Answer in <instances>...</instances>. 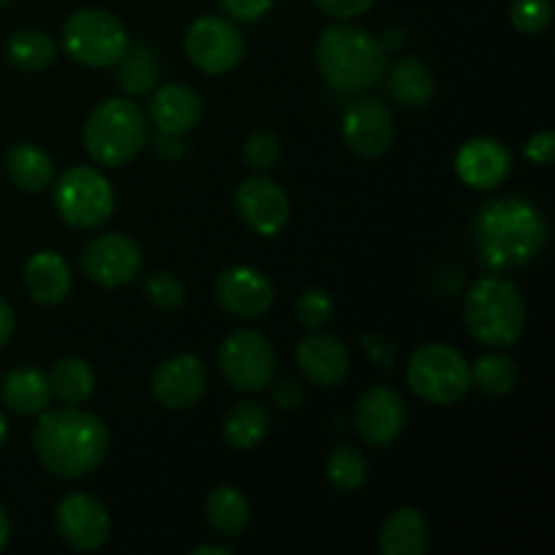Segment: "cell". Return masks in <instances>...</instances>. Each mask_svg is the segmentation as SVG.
Returning a JSON list of instances; mask_svg holds the SVG:
<instances>
[{
    "label": "cell",
    "instance_id": "cell-15",
    "mask_svg": "<svg viewBox=\"0 0 555 555\" xmlns=\"http://www.w3.org/2000/svg\"><path fill=\"white\" fill-rule=\"evenodd\" d=\"M238 217L260 236H276L291 220V198L269 177H249L236 188Z\"/></svg>",
    "mask_w": 555,
    "mask_h": 555
},
{
    "label": "cell",
    "instance_id": "cell-19",
    "mask_svg": "<svg viewBox=\"0 0 555 555\" xmlns=\"http://www.w3.org/2000/svg\"><path fill=\"white\" fill-rule=\"evenodd\" d=\"M296 361L304 377L309 383L320 385V388H336L350 374V352H347V347L334 336L318 334V331L298 345Z\"/></svg>",
    "mask_w": 555,
    "mask_h": 555
},
{
    "label": "cell",
    "instance_id": "cell-9",
    "mask_svg": "<svg viewBox=\"0 0 555 555\" xmlns=\"http://www.w3.org/2000/svg\"><path fill=\"white\" fill-rule=\"evenodd\" d=\"M220 372L231 388L258 393L274 383L276 352L258 331H233L220 347Z\"/></svg>",
    "mask_w": 555,
    "mask_h": 555
},
{
    "label": "cell",
    "instance_id": "cell-26",
    "mask_svg": "<svg viewBox=\"0 0 555 555\" xmlns=\"http://www.w3.org/2000/svg\"><path fill=\"white\" fill-rule=\"evenodd\" d=\"M114 65H117L114 79L128 95H146L160 81V54L144 43L125 49V54Z\"/></svg>",
    "mask_w": 555,
    "mask_h": 555
},
{
    "label": "cell",
    "instance_id": "cell-1",
    "mask_svg": "<svg viewBox=\"0 0 555 555\" xmlns=\"http://www.w3.org/2000/svg\"><path fill=\"white\" fill-rule=\"evenodd\" d=\"M477 260L488 271L524 269L547 244V222L531 201L507 195L480 206L472 222Z\"/></svg>",
    "mask_w": 555,
    "mask_h": 555
},
{
    "label": "cell",
    "instance_id": "cell-22",
    "mask_svg": "<svg viewBox=\"0 0 555 555\" xmlns=\"http://www.w3.org/2000/svg\"><path fill=\"white\" fill-rule=\"evenodd\" d=\"M431 547V529L415 507H399L388 515L379 531V551L385 555H423Z\"/></svg>",
    "mask_w": 555,
    "mask_h": 555
},
{
    "label": "cell",
    "instance_id": "cell-36",
    "mask_svg": "<svg viewBox=\"0 0 555 555\" xmlns=\"http://www.w3.org/2000/svg\"><path fill=\"white\" fill-rule=\"evenodd\" d=\"M144 287L150 301L157 304L160 309H177L184 304L182 282H179L173 274H168V271H155V274L146 280Z\"/></svg>",
    "mask_w": 555,
    "mask_h": 555
},
{
    "label": "cell",
    "instance_id": "cell-31",
    "mask_svg": "<svg viewBox=\"0 0 555 555\" xmlns=\"http://www.w3.org/2000/svg\"><path fill=\"white\" fill-rule=\"evenodd\" d=\"M369 464L366 455L352 444H339L334 453L328 455V480L334 491L339 493H356L358 488L366 482Z\"/></svg>",
    "mask_w": 555,
    "mask_h": 555
},
{
    "label": "cell",
    "instance_id": "cell-2",
    "mask_svg": "<svg viewBox=\"0 0 555 555\" xmlns=\"http://www.w3.org/2000/svg\"><path fill=\"white\" fill-rule=\"evenodd\" d=\"M33 448L52 475L63 480H79L92 475L106 459V423L76 406L43 412L33 431Z\"/></svg>",
    "mask_w": 555,
    "mask_h": 555
},
{
    "label": "cell",
    "instance_id": "cell-10",
    "mask_svg": "<svg viewBox=\"0 0 555 555\" xmlns=\"http://www.w3.org/2000/svg\"><path fill=\"white\" fill-rule=\"evenodd\" d=\"M184 52L195 68L220 76L236 68L244 57V38L225 16H201L184 36Z\"/></svg>",
    "mask_w": 555,
    "mask_h": 555
},
{
    "label": "cell",
    "instance_id": "cell-20",
    "mask_svg": "<svg viewBox=\"0 0 555 555\" xmlns=\"http://www.w3.org/2000/svg\"><path fill=\"white\" fill-rule=\"evenodd\" d=\"M204 103L198 92L184 85H166L155 92L150 103V119L160 133L184 135L201 122Z\"/></svg>",
    "mask_w": 555,
    "mask_h": 555
},
{
    "label": "cell",
    "instance_id": "cell-8",
    "mask_svg": "<svg viewBox=\"0 0 555 555\" xmlns=\"http://www.w3.org/2000/svg\"><path fill=\"white\" fill-rule=\"evenodd\" d=\"M54 206L68 225L95 231L114 211V190L92 166H70L54 184Z\"/></svg>",
    "mask_w": 555,
    "mask_h": 555
},
{
    "label": "cell",
    "instance_id": "cell-35",
    "mask_svg": "<svg viewBox=\"0 0 555 555\" xmlns=\"http://www.w3.org/2000/svg\"><path fill=\"white\" fill-rule=\"evenodd\" d=\"M282 144L271 130H258L244 141V160L253 171H269L280 163Z\"/></svg>",
    "mask_w": 555,
    "mask_h": 555
},
{
    "label": "cell",
    "instance_id": "cell-30",
    "mask_svg": "<svg viewBox=\"0 0 555 555\" xmlns=\"http://www.w3.org/2000/svg\"><path fill=\"white\" fill-rule=\"evenodd\" d=\"M5 54L20 70H43L57 57V43L43 30H20L5 43Z\"/></svg>",
    "mask_w": 555,
    "mask_h": 555
},
{
    "label": "cell",
    "instance_id": "cell-21",
    "mask_svg": "<svg viewBox=\"0 0 555 555\" xmlns=\"http://www.w3.org/2000/svg\"><path fill=\"white\" fill-rule=\"evenodd\" d=\"M70 266L63 255L43 249L36 253L25 266V287L27 296L41 307H54V304L65 301L70 293Z\"/></svg>",
    "mask_w": 555,
    "mask_h": 555
},
{
    "label": "cell",
    "instance_id": "cell-47",
    "mask_svg": "<svg viewBox=\"0 0 555 555\" xmlns=\"http://www.w3.org/2000/svg\"><path fill=\"white\" fill-rule=\"evenodd\" d=\"M3 442H5V421L3 415H0V448H3Z\"/></svg>",
    "mask_w": 555,
    "mask_h": 555
},
{
    "label": "cell",
    "instance_id": "cell-16",
    "mask_svg": "<svg viewBox=\"0 0 555 555\" xmlns=\"http://www.w3.org/2000/svg\"><path fill=\"white\" fill-rule=\"evenodd\" d=\"M57 531L74 551H98L106 545L112 520L106 507L90 493H68L57 504Z\"/></svg>",
    "mask_w": 555,
    "mask_h": 555
},
{
    "label": "cell",
    "instance_id": "cell-11",
    "mask_svg": "<svg viewBox=\"0 0 555 555\" xmlns=\"http://www.w3.org/2000/svg\"><path fill=\"white\" fill-rule=\"evenodd\" d=\"M341 135L358 157H379L390 150L396 122L379 98H356L341 117Z\"/></svg>",
    "mask_w": 555,
    "mask_h": 555
},
{
    "label": "cell",
    "instance_id": "cell-17",
    "mask_svg": "<svg viewBox=\"0 0 555 555\" xmlns=\"http://www.w3.org/2000/svg\"><path fill=\"white\" fill-rule=\"evenodd\" d=\"M217 301L233 318H263L274 307V285L253 266H233L217 276Z\"/></svg>",
    "mask_w": 555,
    "mask_h": 555
},
{
    "label": "cell",
    "instance_id": "cell-33",
    "mask_svg": "<svg viewBox=\"0 0 555 555\" xmlns=\"http://www.w3.org/2000/svg\"><path fill=\"white\" fill-rule=\"evenodd\" d=\"M296 314L298 323H301L304 328L320 331L323 325L331 323V318H334V298L325 291H320V287H309V291H304L301 298H298Z\"/></svg>",
    "mask_w": 555,
    "mask_h": 555
},
{
    "label": "cell",
    "instance_id": "cell-29",
    "mask_svg": "<svg viewBox=\"0 0 555 555\" xmlns=\"http://www.w3.org/2000/svg\"><path fill=\"white\" fill-rule=\"evenodd\" d=\"M269 412L260 404H253V401H242V404L233 406L225 417V426H222V437L231 448L236 450H253L258 448L260 442L269 434Z\"/></svg>",
    "mask_w": 555,
    "mask_h": 555
},
{
    "label": "cell",
    "instance_id": "cell-32",
    "mask_svg": "<svg viewBox=\"0 0 555 555\" xmlns=\"http://www.w3.org/2000/svg\"><path fill=\"white\" fill-rule=\"evenodd\" d=\"M472 385L482 390L488 396H504L515 388L518 383V366L513 363V358L507 356H482L475 366L469 369Z\"/></svg>",
    "mask_w": 555,
    "mask_h": 555
},
{
    "label": "cell",
    "instance_id": "cell-18",
    "mask_svg": "<svg viewBox=\"0 0 555 555\" xmlns=\"http://www.w3.org/2000/svg\"><path fill=\"white\" fill-rule=\"evenodd\" d=\"M513 155L496 139H472L455 155V171L461 182L475 190H491L507 179Z\"/></svg>",
    "mask_w": 555,
    "mask_h": 555
},
{
    "label": "cell",
    "instance_id": "cell-14",
    "mask_svg": "<svg viewBox=\"0 0 555 555\" xmlns=\"http://www.w3.org/2000/svg\"><path fill=\"white\" fill-rule=\"evenodd\" d=\"M352 426H356V431L361 434V439L366 444H372V448H388V444H393L401 437V431L406 426L404 399L393 388H385V385L369 388L358 399Z\"/></svg>",
    "mask_w": 555,
    "mask_h": 555
},
{
    "label": "cell",
    "instance_id": "cell-34",
    "mask_svg": "<svg viewBox=\"0 0 555 555\" xmlns=\"http://www.w3.org/2000/svg\"><path fill=\"white\" fill-rule=\"evenodd\" d=\"M509 20L526 36H537V33L547 30L553 20L551 0H513L509 3Z\"/></svg>",
    "mask_w": 555,
    "mask_h": 555
},
{
    "label": "cell",
    "instance_id": "cell-38",
    "mask_svg": "<svg viewBox=\"0 0 555 555\" xmlns=\"http://www.w3.org/2000/svg\"><path fill=\"white\" fill-rule=\"evenodd\" d=\"M220 5L225 9V14L233 16V20L255 22L260 20V16L269 14L274 0H220Z\"/></svg>",
    "mask_w": 555,
    "mask_h": 555
},
{
    "label": "cell",
    "instance_id": "cell-27",
    "mask_svg": "<svg viewBox=\"0 0 555 555\" xmlns=\"http://www.w3.org/2000/svg\"><path fill=\"white\" fill-rule=\"evenodd\" d=\"M5 171H9L11 182L20 190H27V193H38V190L49 188L54 179L52 157L33 144L11 146L9 155H5Z\"/></svg>",
    "mask_w": 555,
    "mask_h": 555
},
{
    "label": "cell",
    "instance_id": "cell-37",
    "mask_svg": "<svg viewBox=\"0 0 555 555\" xmlns=\"http://www.w3.org/2000/svg\"><path fill=\"white\" fill-rule=\"evenodd\" d=\"M374 3L377 0H314V5L334 20H352V16L366 14Z\"/></svg>",
    "mask_w": 555,
    "mask_h": 555
},
{
    "label": "cell",
    "instance_id": "cell-45",
    "mask_svg": "<svg viewBox=\"0 0 555 555\" xmlns=\"http://www.w3.org/2000/svg\"><path fill=\"white\" fill-rule=\"evenodd\" d=\"M193 555H233V551L225 545H201L195 547Z\"/></svg>",
    "mask_w": 555,
    "mask_h": 555
},
{
    "label": "cell",
    "instance_id": "cell-28",
    "mask_svg": "<svg viewBox=\"0 0 555 555\" xmlns=\"http://www.w3.org/2000/svg\"><path fill=\"white\" fill-rule=\"evenodd\" d=\"M49 385H52V396H57L63 404L79 406L95 390V374H92L90 363L85 358H63L54 363L52 374H49Z\"/></svg>",
    "mask_w": 555,
    "mask_h": 555
},
{
    "label": "cell",
    "instance_id": "cell-48",
    "mask_svg": "<svg viewBox=\"0 0 555 555\" xmlns=\"http://www.w3.org/2000/svg\"><path fill=\"white\" fill-rule=\"evenodd\" d=\"M5 3H9V0H0V5H5Z\"/></svg>",
    "mask_w": 555,
    "mask_h": 555
},
{
    "label": "cell",
    "instance_id": "cell-44",
    "mask_svg": "<svg viewBox=\"0 0 555 555\" xmlns=\"http://www.w3.org/2000/svg\"><path fill=\"white\" fill-rule=\"evenodd\" d=\"M404 41H406V33L401 30V27H390V30L379 38V43H383L385 52H390V49H399Z\"/></svg>",
    "mask_w": 555,
    "mask_h": 555
},
{
    "label": "cell",
    "instance_id": "cell-43",
    "mask_svg": "<svg viewBox=\"0 0 555 555\" xmlns=\"http://www.w3.org/2000/svg\"><path fill=\"white\" fill-rule=\"evenodd\" d=\"M14 325H16L14 309L0 298V347L9 345V339L14 336Z\"/></svg>",
    "mask_w": 555,
    "mask_h": 555
},
{
    "label": "cell",
    "instance_id": "cell-40",
    "mask_svg": "<svg viewBox=\"0 0 555 555\" xmlns=\"http://www.w3.org/2000/svg\"><path fill=\"white\" fill-rule=\"evenodd\" d=\"M526 157L529 160H534L537 166H551L553 157H555V135L551 130H545V133H537L534 139L526 144Z\"/></svg>",
    "mask_w": 555,
    "mask_h": 555
},
{
    "label": "cell",
    "instance_id": "cell-13",
    "mask_svg": "<svg viewBox=\"0 0 555 555\" xmlns=\"http://www.w3.org/2000/svg\"><path fill=\"white\" fill-rule=\"evenodd\" d=\"M206 383H209V374H206L204 361L198 356H190V352H179V356L166 358L155 369L152 396L166 410H190L204 399Z\"/></svg>",
    "mask_w": 555,
    "mask_h": 555
},
{
    "label": "cell",
    "instance_id": "cell-24",
    "mask_svg": "<svg viewBox=\"0 0 555 555\" xmlns=\"http://www.w3.org/2000/svg\"><path fill=\"white\" fill-rule=\"evenodd\" d=\"M0 396H3V404L16 415H38L52 401V385L47 374L38 369H14L5 374Z\"/></svg>",
    "mask_w": 555,
    "mask_h": 555
},
{
    "label": "cell",
    "instance_id": "cell-3",
    "mask_svg": "<svg viewBox=\"0 0 555 555\" xmlns=\"http://www.w3.org/2000/svg\"><path fill=\"white\" fill-rule=\"evenodd\" d=\"M372 33L356 25H331L314 47V60L323 79L339 92H363L377 87L388 70V57Z\"/></svg>",
    "mask_w": 555,
    "mask_h": 555
},
{
    "label": "cell",
    "instance_id": "cell-5",
    "mask_svg": "<svg viewBox=\"0 0 555 555\" xmlns=\"http://www.w3.org/2000/svg\"><path fill=\"white\" fill-rule=\"evenodd\" d=\"M150 139V125L139 103L112 98L92 108L85 122V146L98 166L119 168L133 160Z\"/></svg>",
    "mask_w": 555,
    "mask_h": 555
},
{
    "label": "cell",
    "instance_id": "cell-6",
    "mask_svg": "<svg viewBox=\"0 0 555 555\" xmlns=\"http://www.w3.org/2000/svg\"><path fill=\"white\" fill-rule=\"evenodd\" d=\"M406 383L417 399L448 406L466 396L472 385L469 363L448 345H426L415 350L406 366Z\"/></svg>",
    "mask_w": 555,
    "mask_h": 555
},
{
    "label": "cell",
    "instance_id": "cell-25",
    "mask_svg": "<svg viewBox=\"0 0 555 555\" xmlns=\"http://www.w3.org/2000/svg\"><path fill=\"white\" fill-rule=\"evenodd\" d=\"M206 520L220 537H242L249 524L247 496L233 486H217L206 499Z\"/></svg>",
    "mask_w": 555,
    "mask_h": 555
},
{
    "label": "cell",
    "instance_id": "cell-42",
    "mask_svg": "<svg viewBox=\"0 0 555 555\" xmlns=\"http://www.w3.org/2000/svg\"><path fill=\"white\" fill-rule=\"evenodd\" d=\"M155 150L157 155L166 157V160H179V157H184V152H188V144L182 141V135L160 133L155 141Z\"/></svg>",
    "mask_w": 555,
    "mask_h": 555
},
{
    "label": "cell",
    "instance_id": "cell-23",
    "mask_svg": "<svg viewBox=\"0 0 555 555\" xmlns=\"http://www.w3.org/2000/svg\"><path fill=\"white\" fill-rule=\"evenodd\" d=\"M388 74V92L396 103L406 108H426L434 101V76L417 57H399Z\"/></svg>",
    "mask_w": 555,
    "mask_h": 555
},
{
    "label": "cell",
    "instance_id": "cell-46",
    "mask_svg": "<svg viewBox=\"0 0 555 555\" xmlns=\"http://www.w3.org/2000/svg\"><path fill=\"white\" fill-rule=\"evenodd\" d=\"M9 534H11L9 515H5V513H3V507H0V551H3V547L9 545Z\"/></svg>",
    "mask_w": 555,
    "mask_h": 555
},
{
    "label": "cell",
    "instance_id": "cell-41",
    "mask_svg": "<svg viewBox=\"0 0 555 555\" xmlns=\"http://www.w3.org/2000/svg\"><path fill=\"white\" fill-rule=\"evenodd\" d=\"M274 401L282 410H298L304 404V390L301 385H296L293 379H282L274 388Z\"/></svg>",
    "mask_w": 555,
    "mask_h": 555
},
{
    "label": "cell",
    "instance_id": "cell-4",
    "mask_svg": "<svg viewBox=\"0 0 555 555\" xmlns=\"http://www.w3.org/2000/svg\"><path fill=\"white\" fill-rule=\"evenodd\" d=\"M469 334L488 347H513L526 328V301L518 285L504 276H482L464 301Z\"/></svg>",
    "mask_w": 555,
    "mask_h": 555
},
{
    "label": "cell",
    "instance_id": "cell-7",
    "mask_svg": "<svg viewBox=\"0 0 555 555\" xmlns=\"http://www.w3.org/2000/svg\"><path fill=\"white\" fill-rule=\"evenodd\" d=\"M128 30L103 9H81L63 25V49L70 60L90 68L114 65L128 49Z\"/></svg>",
    "mask_w": 555,
    "mask_h": 555
},
{
    "label": "cell",
    "instance_id": "cell-12",
    "mask_svg": "<svg viewBox=\"0 0 555 555\" xmlns=\"http://www.w3.org/2000/svg\"><path fill=\"white\" fill-rule=\"evenodd\" d=\"M141 269V249L122 233H103L81 249V271L101 287L128 285Z\"/></svg>",
    "mask_w": 555,
    "mask_h": 555
},
{
    "label": "cell",
    "instance_id": "cell-39",
    "mask_svg": "<svg viewBox=\"0 0 555 555\" xmlns=\"http://www.w3.org/2000/svg\"><path fill=\"white\" fill-rule=\"evenodd\" d=\"M363 350H366V356L372 358L377 366H385L390 372L393 369V361H396V345L388 339V336L383 334H366L363 336Z\"/></svg>",
    "mask_w": 555,
    "mask_h": 555
}]
</instances>
